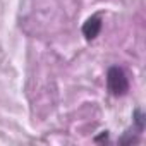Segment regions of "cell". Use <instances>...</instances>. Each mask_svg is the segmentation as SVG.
<instances>
[{"mask_svg":"<svg viewBox=\"0 0 146 146\" xmlns=\"http://www.w3.org/2000/svg\"><path fill=\"white\" fill-rule=\"evenodd\" d=\"M107 86L113 96H122L129 90V81L120 67H110L107 72Z\"/></svg>","mask_w":146,"mask_h":146,"instance_id":"cell-1","label":"cell"},{"mask_svg":"<svg viewBox=\"0 0 146 146\" xmlns=\"http://www.w3.org/2000/svg\"><path fill=\"white\" fill-rule=\"evenodd\" d=\"M102 31V19L98 16H91L84 24H83V35L86 40H95Z\"/></svg>","mask_w":146,"mask_h":146,"instance_id":"cell-2","label":"cell"}]
</instances>
